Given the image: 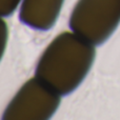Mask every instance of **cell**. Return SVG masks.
Returning a JSON list of instances; mask_svg holds the SVG:
<instances>
[{"label": "cell", "instance_id": "6", "mask_svg": "<svg viewBox=\"0 0 120 120\" xmlns=\"http://www.w3.org/2000/svg\"><path fill=\"white\" fill-rule=\"evenodd\" d=\"M8 27L6 22L3 19L0 18V60L4 54V51L8 43Z\"/></svg>", "mask_w": 120, "mask_h": 120}, {"label": "cell", "instance_id": "3", "mask_svg": "<svg viewBox=\"0 0 120 120\" xmlns=\"http://www.w3.org/2000/svg\"><path fill=\"white\" fill-rule=\"evenodd\" d=\"M60 95L34 77L22 85L8 104L4 120H46L58 110Z\"/></svg>", "mask_w": 120, "mask_h": 120}, {"label": "cell", "instance_id": "2", "mask_svg": "<svg viewBox=\"0 0 120 120\" xmlns=\"http://www.w3.org/2000/svg\"><path fill=\"white\" fill-rule=\"evenodd\" d=\"M120 23V0H78L70 17L74 33L94 45L104 43Z\"/></svg>", "mask_w": 120, "mask_h": 120}, {"label": "cell", "instance_id": "4", "mask_svg": "<svg viewBox=\"0 0 120 120\" xmlns=\"http://www.w3.org/2000/svg\"><path fill=\"white\" fill-rule=\"evenodd\" d=\"M64 0H23L19 12L22 23L37 31H49L55 25Z\"/></svg>", "mask_w": 120, "mask_h": 120}, {"label": "cell", "instance_id": "5", "mask_svg": "<svg viewBox=\"0 0 120 120\" xmlns=\"http://www.w3.org/2000/svg\"><path fill=\"white\" fill-rule=\"evenodd\" d=\"M21 0H0V17H8L16 11Z\"/></svg>", "mask_w": 120, "mask_h": 120}, {"label": "cell", "instance_id": "1", "mask_svg": "<svg viewBox=\"0 0 120 120\" xmlns=\"http://www.w3.org/2000/svg\"><path fill=\"white\" fill-rule=\"evenodd\" d=\"M96 56L95 45L63 32L48 45L36 66L35 77L60 96L73 93L89 74Z\"/></svg>", "mask_w": 120, "mask_h": 120}]
</instances>
